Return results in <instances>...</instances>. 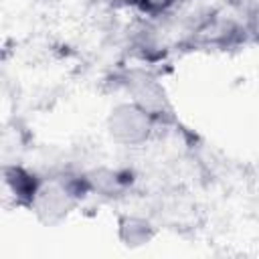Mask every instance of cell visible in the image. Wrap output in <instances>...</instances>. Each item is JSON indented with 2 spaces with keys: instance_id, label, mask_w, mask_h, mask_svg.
<instances>
[{
  "instance_id": "obj_1",
  "label": "cell",
  "mask_w": 259,
  "mask_h": 259,
  "mask_svg": "<svg viewBox=\"0 0 259 259\" xmlns=\"http://www.w3.org/2000/svg\"><path fill=\"white\" fill-rule=\"evenodd\" d=\"M85 194H89V190L83 176H57L42 182L30 210H34L45 225H57L81 202Z\"/></svg>"
},
{
  "instance_id": "obj_2",
  "label": "cell",
  "mask_w": 259,
  "mask_h": 259,
  "mask_svg": "<svg viewBox=\"0 0 259 259\" xmlns=\"http://www.w3.org/2000/svg\"><path fill=\"white\" fill-rule=\"evenodd\" d=\"M156 123L158 121L132 99L115 103L105 117L107 136L123 148L144 146L152 138Z\"/></svg>"
},
{
  "instance_id": "obj_3",
  "label": "cell",
  "mask_w": 259,
  "mask_h": 259,
  "mask_svg": "<svg viewBox=\"0 0 259 259\" xmlns=\"http://www.w3.org/2000/svg\"><path fill=\"white\" fill-rule=\"evenodd\" d=\"M127 93L134 103H138L144 111H148L158 123L170 121L174 117L172 103L166 95L164 85L144 71H136L127 77Z\"/></svg>"
},
{
  "instance_id": "obj_4",
  "label": "cell",
  "mask_w": 259,
  "mask_h": 259,
  "mask_svg": "<svg viewBox=\"0 0 259 259\" xmlns=\"http://www.w3.org/2000/svg\"><path fill=\"white\" fill-rule=\"evenodd\" d=\"M2 174H4V186L12 196L14 204L22 208H32L45 180L22 164H4Z\"/></svg>"
},
{
  "instance_id": "obj_5",
  "label": "cell",
  "mask_w": 259,
  "mask_h": 259,
  "mask_svg": "<svg viewBox=\"0 0 259 259\" xmlns=\"http://www.w3.org/2000/svg\"><path fill=\"white\" fill-rule=\"evenodd\" d=\"M87 190L91 194H99L105 198L121 196L134 182V176L127 170L111 168V166H97L83 174Z\"/></svg>"
},
{
  "instance_id": "obj_6",
  "label": "cell",
  "mask_w": 259,
  "mask_h": 259,
  "mask_svg": "<svg viewBox=\"0 0 259 259\" xmlns=\"http://www.w3.org/2000/svg\"><path fill=\"white\" fill-rule=\"evenodd\" d=\"M156 237V227L150 219L140 214H121L117 219V239L123 247L138 249L152 243Z\"/></svg>"
},
{
  "instance_id": "obj_7",
  "label": "cell",
  "mask_w": 259,
  "mask_h": 259,
  "mask_svg": "<svg viewBox=\"0 0 259 259\" xmlns=\"http://www.w3.org/2000/svg\"><path fill=\"white\" fill-rule=\"evenodd\" d=\"M134 4L148 16H162L170 12L178 4V0H134Z\"/></svg>"
},
{
  "instance_id": "obj_8",
  "label": "cell",
  "mask_w": 259,
  "mask_h": 259,
  "mask_svg": "<svg viewBox=\"0 0 259 259\" xmlns=\"http://www.w3.org/2000/svg\"><path fill=\"white\" fill-rule=\"evenodd\" d=\"M245 32H247L255 42H259V4H255V6L247 12Z\"/></svg>"
}]
</instances>
